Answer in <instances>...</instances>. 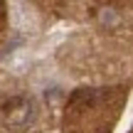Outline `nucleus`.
Segmentation results:
<instances>
[{"label":"nucleus","mask_w":133,"mask_h":133,"mask_svg":"<svg viewBox=\"0 0 133 133\" xmlns=\"http://www.w3.org/2000/svg\"><path fill=\"white\" fill-rule=\"evenodd\" d=\"M0 133H44L35 96L0 74Z\"/></svg>","instance_id":"obj_2"},{"label":"nucleus","mask_w":133,"mask_h":133,"mask_svg":"<svg viewBox=\"0 0 133 133\" xmlns=\"http://www.w3.org/2000/svg\"><path fill=\"white\" fill-rule=\"evenodd\" d=\"M84 12L111 37L133 42V5H84Z\"/></svg>","instance_id":"obj_3"},{"label":"nucleus","mask_w":133,"mask_h":133,"mask_svg":"<svg viewBox=\"0 0 133 133\" xmlns=\"http://www.w3.org/2000/svg\"><path fill=\"white\" fill-rule=\"evenodd\" d=\"M126 86H81L64 106V133H114L126 104Z\"/></svg>","instance_id":"obj_1"},{"label":"nucleus","mask_w":133,"mask_h":133,"mask_svg":"<svg viewBox=\"0 0 133 133\" xmlns=\"http://www.w3.org/2000/svg\"><path fill=\"white\" fill-rule=\"evenodd\" d=\"M5 27H8V8L0 3V42L5 37Z\"/></svg>","instance_id":"obj_4"}]
</instances>
